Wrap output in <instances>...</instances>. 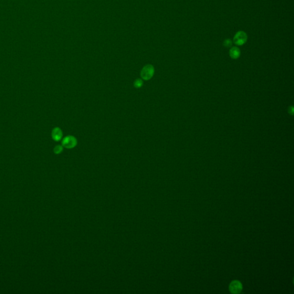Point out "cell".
I'll list each match as a JSON object with an SVG mask.
<instances>
[{
	"label": "cell",
	"instance_id": "6da1fadb",
	"mask_svg": "<svg viewBox=\"0 0 294 294\" xmlns=\"http://www.w3.org/2000/svg\"><path fill=\"white\" fill-rule=\"evenodd\" d=\"M155 69L154 66L151 65L145 66L141 71V78L145 81H148L152 78L154 76Z\"/></svg>",
	"mask_w": 294,
	"mask_h": 294
},
{
	"label": "cell",
	"instance_id": "7a4b0ae2",
	"mask_svg": "<svg viewBox=\"0 0 294 294\" xmlns=\"http://www.w3.org/2000/svg\"><path fill=\"white\" fill-rule=\"evenodd\" d=\"M247 40L248 36L246 33L244 31H239L234 37L233 42L237 45H243L246 43Z\"/></svg>",
	"mask_w": 294,
	"mask_h": 294
},
{
	"label": "cell",
	"instance_id": "3957f363",
	"mask_svg": "<svg viewBox=\"0 0 294 294\" xmlns=\"http://www.w3.org/2000/svg\"><path fill=\"white\" fill-rule=\"evenodd\" d=\"M62 146L66 148L71 149L76 145L77 140L75 137L72 136H68L65 137L62 142Z\"/></svg>",
	"mask_w": 294,
	"mask_h": 294
},
{
	"label": "cell",
	"instance_id": "277c9868",
	"mask_svg": "<svg viewBox=\"0 0 294 294\" xmlns=\"http://www.w3.org/2000/svg\"><path fill=\"white\" fill-rule=\"evenodd\" d=\"M242 284L239 281H233L229 286V290L233 294H239L242 291Z\"/></svg>",
	"mask_w": 294,
	"mask_h": 294
},
{
	"label": "cell",
	"instance_id": "5b68a950",
	"mask_svg": "<svg viewBox=\"0 0 294 294\" xmlns=\"http://www.w3.org/2000/svg\"><path fill=\"white\" fill-rule=\"evenodd\" d=\"M52 137L54 140L55 141H59L62 139L63 133L62 131L59 128H55L52 131L51 134Z\"/></svg>",
	"mask_w": 294,
	"mask_h": 294
},
{
	"label": "cell",
	"instance_id": "8992f818",
	"mask_svg": "<svg viewBox=\"0 0 294 294\" xmlns=\"http://www.w3.org/2000/svg\"><path fill=\"white\" fill-rule=\"evenodd\" d=\"M240 50L237 47H233L229 51V55L233 59H237L240 56Z\"/></svg>",
	"mask_w": 294,
	"mask_h": 294
},
{
	"label": "cell",
	"instance_id": "52a82bcc",
	"mask_svg": "<svg viewBox=\"0 0 294 294\" xmlns=\"http://www.w3.org/2000/svg\"><path fill=\"white\" fill-rule=\"evenodd\" d=\"M143 85V81L141 79H137L134 82V86L136 88H140Z\"/></svg>",
	"mask_w": 294,
	"mask_h": 294
},
{
	"label": "cell",
	"instance_id": "ba28073f",
	"mask_svg": "<svg viewBox=\"0 0 294 294\" xmlns=\"http://www.w3.org/2000/svg\"><path fill=\"white\" fill-rule=\"evenodd\" d=\"M63 146L62 145H56V147L54 148V152L55 154L56 155H58V154H60L62 151H63Z\"/></svg>",
	"mask_w": 294,
	"mask_h": 294
},
{
	"label": "cell",
	"instance_id": "9c48e42d",
	"mask_svg": "<svg viewBox=\"0 0 294 294\" xmlns=\"http://www.w3.org/2000/svg\"><path fill=\"white\" fill-rule=\"evenodd\" d=\"M223 45L226 47H231L232 45V41L230 39H226L225 41H223Z\"/></svg>",
	"mask_w": 294,
	"mask_h": 294
}]
</instances>
